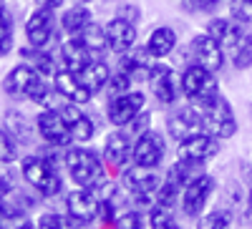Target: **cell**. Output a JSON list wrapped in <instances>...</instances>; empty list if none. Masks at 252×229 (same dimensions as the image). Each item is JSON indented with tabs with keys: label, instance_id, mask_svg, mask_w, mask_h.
<instances>
[{
	"label": "cell",
	"instance_id": "6da1fadb",
	"mask_svg": "<svg viewBox=\"0 0 252 229\" xmlns=\"http://www.w3.org/2000/svg\"><path fill=\"white\" fill-rule=\"evenodd\" d=\"M199 114V121H202V131L215 136L220 141L224 139H232L237 134V118H235V111H232V103H229L222 93L207 98L202 103H192Z\"/></svg>",
	"mask_w": 252,
	"mask_h": 229
},
{
	"label": "cell",
	"instance_id": "7a4b0ae2",
	"mask_svg": "<svg viewBox=\"0 0 252 229\" xmlns=\"http://www.w3.org/2000/svg\"><path fill=\"white\" fill-rule=\"evenodd\" d=\"M164 176L149 166H134L124 174V186L129 189L131 201L139 209H154L159 201V186H161Z\"/></svg>",
	"mask_w": 252,
	"mask_h": 229
},
{
	"label": "cell",
	"instance_id": "3957f363",
	"mask_svg": "<svg viewBox=\"0 0 252 229\" xmlns=\"http://www.w3.org/2000/svg\"><path fill=\"white\" fill-rule=\"evenodd\" d=\"M66 169L71 174V179L83 186V189H98L103 184V166L98 154H94L91 149H68L66 151Z\"/></svg>",
	"mask_w": 252,
	"mask_h": 229
},
{
	"label": "cell",
	"instance_id": "277c9868",
	"mask_svg": "<svg viewBox=\"0 0 252 229\" xmlns=\"http://www.w3.org/2000/svg\"><path fill=\"white\" fill-rule=\"evenodd\" d=\"M20 172H23V179L33 186V189L40 192V197H56L63 189L61 174L43 156H26L23 164H20Z\"/></svg>",
	"mask_w": 252,
	"mask_h": 229
},
{
	"label": "cell",
	"instance_id": "5b68a950",
	"mask_svg": "<svg viewBox=\"0 0 252 229\" xmlns=\"http://www.w3.org/2000/svg\"><path fill=\"white\" fill-rule=\"evenodd\" d=\"M182 93L192 103H202V101H207V98H212V96L220 93V83H217L212 71H207V68L192 63L182 73Z\"/></svg>",
	"mask_w": 252,
	"mask_h": 229
},
{
	"label": "cell",
	"instance_id": "8992f818",
	"mask_svg": "<svg viewBox=\"0 0 252 229\" xmlns=\"http://www.w3.org/2000/svg\"><path fill=\"white\" fill-rule=\"evenodd\" d=\"M35 126H38V134L46 139V143H53V146H63V149H68V143L73 141L68 121L63 118V116H61V111H56V109H46V111H40V114H38V118H35Z\"/></svg>",
	"mask_w": 252,
	"mask_h": 229
},
{
	"label": "cell",
	"instance_id": "52a82bcc",
	"mask_svg": "<svg viewBox=\"0 0 252 229\" xmlns=\"http://www.w3.org/2000/svg\"><path fill=\"white\" fill-rule=\"evenodd\" d=\"M215 179L209 176V174H202L197 179H192L187 186H184V192H182V209L187 217H199L202 209L207 206V201L212 199L215 194Z\"/></svg>",
	"mask_w": 252,
	"mask_h": 229
},
{
	"label": "cell",
	"instance_id": "ba28073f",
	"mask_svg": "<svg viewBox=\"0 0 252 229\" xmlns=\"http://www.w3.org/2000/svg\"><path fill=\"white\" fill-rule=\"evenodd\" d=\"M149 86L161 103H174L182 93V76L166 63H154L149 73Z\"/></svg>",
	"mask_w": 252,
	"mask_h": 229
},
{
	"label": "cell",
	"instance_id": "9c48e42d",
	"mask_svg": "<svg viewBox=\"0 0 252 229\" xmlns=\"http://www.w3.org/2000/svg\"><path fill=\"white\" fill-rule=\"evenodd\" d=\"M189 53H192V60H194L197 66L212 71V73H217L224 66V60H227L224 48L217 43L215 38H209L207 33L204 35H197L192 43H189Z\"/></svg>",
	"mask_w": 252,
	"mask_h": 229
},
{
	"label": "cell",
	"instance_id": "30bf717a",
	"mask_svg": "<svg viewBox=\"0 0 252 229\" xmlns=\"http://www.w3.org/2000/svg\"><path fill=\"white\" fill-rule=\"evenodd\" d=\"M177 154H179V159H184V161H197V164H204V161H209L212 156H217V154H220V139L209 136V134H204V131L192 134L189 139L179 141Z\"/></svg>",
	"mask_w": 252,
	"mask_h": 229
},
{
	"label": "cell",
	"instance_id": "8fae6325",
	"mask_svg": "<svg viewBox=\"0 0 252 229\" xmlns=\"http://www.w3.org/2000/svg\"><path fill=\"white\" fill-rule=\"evenodd\" d=\"M66 209H68V217L78 224H91L94 219H98V209H101V201L98 197L91 192V189H73L68 197H66Z\"/></svg>",
	"mask_w": 252,
	"mask_h": 229
},
{
	"label": "cell",
	"instance_id": "7c38bea8",
	"mask_svg": "<svg viewBox=\"0 0 252 229\" xmlns=\"http://www.w3.org/2000/svg\"><path fill=\"white\" fill-rule=\"evenodd\" d=\"M144 93L141 91H129L124 96H116L109 101V121L114 123V126H129V123L144 111Z\"/></svg>",
	"mask_w": 252,
	"mask_h": 229
},
{
	"label": "cell",
	"instance_id": "4fadbf2b",
	"mask_svg": "<svg viewBox=\"0 0 252 229\" xmlns=\"http://www.w3.org/2000/svg\"><path fill=\"white\" fill-rule=\"evenodd\" d=\"M136 166H149V169H157L164 159V136L159 131H146L136 139L134 143V154H131Z\"/></svg>",
	"mask_w": 252,
	"mask_h": 229
},
{
	"label": "cell",
	"instance_id": "5bb4252c",
	"mask_svg": "<svg viewBox=\"0 0 252 229\" xmlns=\"http://www.w3.org/2000/svg\"><path fill=\"white\" fill-rule=\"evenodd\" d=\"M157 63V58L152 56V51L146 46H139V48H129L126 53L119 56V71L126 73L131 81H139V78H146L149 81V73Z\"/></svg>",
	"mask_w": 252,
	"mask_h": 229
},
{
	"label": "cell",
	"instance_id": "9a60e30c",
	"mask_svg": "<svg viewBox=\"0 0 252 229\" xmlns=\"http://www.w3.org/2000/svg\"><path fill=\"white\" fill-rule=\"evenodd\" d=\"M53 28H56V20H53V10L51 8L33 10L31 18H28V23H26L28 46L31 48H46L48 40L53 38Z\"/></svg>",
	"mask_w": 252,
	"mask_h": 229
},
{
	"label": "cell",
	"instance_id": "2e32d148",
	"mask_svg": "<svg viewBox=\"0 0 252 229\" xmlns=\"http://www.w3.org/2000/svg\"><path fill=\"white\" fill-rule=\"evenodd\" d=\"M40 78V73L28 66V63H20L15 68H10V73L3 78V91L13 98H28L31 88L35 86V81Z\"/></svg>",
	"mask_w": 252,
	"mask_h": 229
},
{
	"label": "cell",
	"instance_id": "e0dca14e",
	"mask_svg": "<svg viewBox=\"0 0 252 229\" xmlns=\"http://www.w3.org/2000/svg\"><path fill=\"white\" fill-rule=\"evenodd\" d=\"M53 88L58 91L61 98L76 103V106L78 103H89L91 96H94L86 86H83V81L78 78V73H73V71H58L53 76Z\"/></svg>",
	"mask_w": 252,
	"mask_h": 229
},
{
	"label": "cell",
	"instance_id": "ac0fdd59",
	"mask_svg": "<svg viewBox=\"0 0 252 229\" xmlns=\"http://www.w3.org/2000/svg\"><path fill=\"white\" fill-rule=\"evenodd\" d=\"M106 43H109V51L114 53H126L134 43H136V26L124 20L121 15H116L114 20L106 23Z\"/></svg>",
	"mask_w": 252,
	"mask_h": 229
},
{
	"label": "cell",
	"instance_id": "d6986e66",
	"mask_svg": "<svg viewBox=\"0 0 252 229\" xmlns=\"http://www.w3.org/2000/svg\"><path fill=\"white\" fill-rule=\"evenodd\" d=\"M131 154H134V146L129 143V136H126V134H121V131H114V134H109L106 143H103V161H106V166H109V169H116V172H121L124 166L129 164Z\"/></svg>",
	"mask_w": 252,
	"mask_h": 229
},
{
	"label": "cell",
	"instance_id": "ffe728a7",
	"mask_svg": "<svg viewBox=\"0 0 252 229\" xmlns=\"http://www.w3.org/2000/svg\"><path fill=\"white\" fill-rule=\"evenodd\" d=\"M224 53L229 56V60H232V66L237 71H247L252 66V30L240 26L237 35L232 38V43L224 48Z\"/></svg>",
	"mask_w": 252,
	"mask_h": 229
},
{
	"label": "cell",
	"instance_id": "44dd1931",
	"mask_svg": "<svg viewBox=\"0 0 252 229\" xmlns=\"http://www.w3.org/2000/svg\"><path fill=\"white\" fill-rule=\"evenodd\" d=\"M166 129H169V134L177 139V141H184L189 139L192 134H199L202 131V121H199V114L194 106H187L182 109L179 114L169 116V121H166Z\"/></svg>",
	"mask_w": 252,
	"mask_h": 229
},
{
	"label": "cell",
	"instance_id": "7402d4cb",
	"mask_svg": "<svg viewBox=\"0 0 252 229\" xmlns=\"http://www.w3.org/2000/svg\"><path fill=\"white\" fill-rule=\"evenodd\" d=\"M61 60H63V68H66V71L81 73V71L94 60V56H91L86 48H83V43H81L78 38L71 35L66 43L61 46Z\"/></svg>",
	"mask_w": 252,
	"mask_h": 229
},
{
	"label": "cell",
	"instance_id": "603a6c76",
	"mask_svg": "<svg viewBox=\"0 0 252 229\" xmlns=\"http://www.w3.org/2000/svg\"><path fill=\"white\" fill-rule=\"evenodd\" d=\"M78 78L83 81V86H86L91 93H96V91H101V88H106V83H109V78H111V71H109V66L103 63V60L94 58L91 63L78 73Z\"/></svg>",
	"mask_w": 252,
	"mask_h": 229
},
{
	"label": "cell",
	"instance_id": "cb8c5ba5",
	"mask_svg": "<svg viewBox=\"0 0 252 229\" xmlns=\"http://www.w3.org/2000/svg\"><path fill=\"white\" fill-rule=\"evenodd\" d=\"M73 38H78L81 43H83V48H86L94 58H98L103 51L109 48V43H106V28H101L98 23H94V20L81 33H76Z\"/></svg>",
	"mask_w": 252,
	"mask_h": 229
},
{
	"label": "cell",
	"instance_id": "d4e9b609",
	"mask_svg": "<svg viewBox=\"0 0 252 229\" xmlns=\"http://www.w3.org/2000/svg\"><path fill=\"white\" fill-rule=\"evenodd\" d=\"M174 46H177V33H174L172 28H166V26L157 28V30L149 35V40H146V48L152 51L154 58L169 56V53L174 51Z\"/></svg>",
	"mask_w": 252,
	"mask_h": 229
},
{
	"label": "cell",
	"instance_id": "484cf974",
	"mask_svg": "<svg viewBox=\"0 0 252 229\" xmlns=\"http://www.w3.org/2000/svg\"><path fill=\"white\" fill-rule=\"evenodd\" d=\"M237 30H240V23H235L232 18H212L207 23V35L215 38L222 48H227L229 43H232V38L237 35Z\"/></svg>",
	"mask_w": 252,
	"mask_h": 229
},
{
	"label": "cell",
	"instance_id": "4316f807",
	"mask_svg": "<svg viewBox=\"0 0 252 229\" xmlns=\"http://www.w3.org/2000/svg\"><path fill=\"white\" fill-rule=\"evenodd\" d=\"M89 23H91V10L86 5H78V3L73 8H68L66 13H63V18H61V26H63V30H66L68 35L81 33Z\"/></svg>",
	"mask_w": 252,
	"mask_h": 229
},
{
	"label": "cell",
	"instance_id": "83f0119b",
	"mask_svg": "<svg viewBox=\"0 0 252 229\" xmlns=\"http://www.w3.org/2000/svg\"><path fill=\"white\" fill-rule=\"evenodd\" d=\"M13 51V18L0 0V56H8Z\"/></svg>",
	"mask_w": 252,
	"mask_h": 229
},
{
	"label": "cell",
	"instance_id": "f1b7e54d",
	"mask_svg": "<svg viewBox=\"0 0 252 229\" xmlns=\"http://www.w3.org/2000/svg\"><path fill=\"white\" fill-rule=\"evenodd\" d=\"M71 136H73V141H78V143H86V141H91L94 139V121L86 116V114H78L71 123Z\"/></svg>",
	"mask_w": 252,
	"mask_h": 229
},
{
	"label": "cell",
	"instance_id": "f546056e",
	"mask_svg": "<svg viewBox=\"0 0 252 229\" xmlns=\"http://www.w3.org/2000/svg\"><path fill=\"white\" fill-rule=\"evenodd\" d=\"M28 56H31V63H28V66H33L40 76H56V73H58V71H56V60H53L43 48H33Z\"/></svg>",
	"mask_w": 252,
	"mask_h": 229
},
{
	"label": "cell",
	"instance_id": "4dcf8cb0",
	"mask_svg": "<svg viewBox=\"0 0 252 229\" xmlns=\"http://www.w3.org/2000/svg\"><path fill=\"white\" fill-rule=\"evenodd\" d=\"M229 227H232V214L224 212V209L204 214L197 224V229H229Z\"/></svg>",
	"mask_w": 252,
	"mask_h": 229
},
{
	"label": "cell",
	"instance_id": "1f68e13d",
	"mask_svg": "<svg viewBox=\"0 0 252 229\" xmlns=\"http://www.w3.org/2000/svg\"><path fill=\"white\" fill-rule=\"evenodd\" d=\"M18 141L10 131L0 129V164H13L18 161Z\"/></svg>",
	"mask_w": 252,
	"mask_h": 229
},
{
	"label": "cell",
	"instance_id": "d6a6232c",
	"mask_svg": "<svg viewBox=\"0 0 252 229\" xmlns=\"http://www.w3.org/2000/svg\"><path fill=\"white\" fill-rule=\"evenodd\" d=\"M149 227L152 229H182L179 222L174 219V214L164 206H154L152 214H149Z\"/></svg>",
	"mask_w": 252,
	"mask_h": 229
},
{
	"label": "cell",
	"instance_id": "836d02e7",
	"mask_svg": "<svg viewBox=\"0 0 252 229\" xmlns=\"http://www.w3.org/2000/svg\"><path fill=\"white\" fill-rule=\"evenodd\" d=\"M35 227L38 229H76L78 222H71L68 217H63L58 212H46V214H40Z\"/></svg>",
	"mask_w": 252,
	"mask_h": 229
},
{
	"label": "cell",
	"instance_id": "e575fe53",
	"mask_svg": "<svg viewBox=\"0 0 252 229\" xmlns=\"http://www.w3.org/2000/svg\"><path fill=\"white\" fill-rule=\"evenodd\" d=\"M229 18L240 26H252V0H232Z\"/></svg>",
	"mask_w": 252,
	"mask_h": 229
},
{
	"label": "cell",
	"instance_id": "d590c367",
	"mask_svg": "<svg viewBox=\"0 0 252 229\" xmlns=\"http://www.w3.org/2000/svg\"><path fill=\"white\" fill-rule=\"evenodd\" d=\"M129 86H131V78L126 73H121V71H116V73H111V78L106 83V91H109L111 98H116V96L129 93Z\"/></svg>",
	"mask_w": 252,
	"mask_h": 229
},
{
	"label": "cell",
	"instance_id": "8d00e7d4",
	"mask_svg": "<svg viewBox=\"0 0 252 229\" xmlns=\"http://www.w3.org/2000/svg\"><path fill=\"white\" fill-rule=\"evenodd\" d=\"M114 229H144V219L139 212H121L114 219Z\"/></svg>",
	"mask_w": 252,
	"mask_h": 229
},
{
	"label": "cell",
	"instance_id": "74e56055",
	"mask_svg": "<svg viewBox=\"0 0 252 229\" xmlns=\"http://www.w3.org/2000/svg\"><path fill=\"white\" fill-rule=\"evenodd\" d=\"M149 123H152V114H149V111H141V114L129 123V126H131V131H134V134H139V136H141V134L149 131Z\"/></svg>",
	"mask_w": 252,
	"mask_h": 229
},
{
	"label": "cell",
	"instance_id": "f35d334b",
	"mask_svg": "<svg viewBox=\"0 0 252 229\" xmlns=\"http://www.w3.org/2000/svg\"><path fill=\"white\" fill-rule=\"evenodd\" d=\"M13 192V179L5 169H0V199H5Z\"/></svg>",
	"mask_w": 252,
	"mask_h": 229
},
{
	"label": "cell",
	"instance_id": "ab89813d",
	"mask_svg": "<svg viewBox=\"0 0 252 229\" xmlns=\"http://www.w3.org/2000/svg\"><path fill=\"white\" fill-rule=\"evenodd\" d=\"M119 15H121L124 20H129V23H134V26H136V20L141 18V13H139L136 5H124V8L119 10Z\"/></svg>",
	"mask_w": 252,
	"mask_h": 229
},
{
	"label": "cell",
	"instance_id": "60d3db41",
	"mask_svg": "<svg viewBox=\"0 0 252 229\" xmlns=\"http://www.w3.org/2000/svg\"><path fill=\"white\" fill-rule=\"evenodd\" d=\"M189 3H192L194 10H215L222 0H189Z\"/></svg>",
	"mask_w": 252,
	"mask_h": 229
},
{
	"label": "cell",
	"instance_id": "b9f144b4",
	"mask_svg": "<svg viewBox=\"0 0 252 229\" xmlns=\"http://www.w3.org/2000/svg\"><path fill=\"white\" fill-rule=\"evenodd\" d=\"M33 3H35L38 8H51V10H53V8H58V5L63 3V0H33Z\"/></svg>",
	"mask_w": 252,
	"mask_h": 229
},
{
	"label": "cell",
	"instance_id": "7bdbcfd3",
	"mask_svg": "<svg viewBox=\"0 0 252 229\" xmlns=\"http://www.w3.org/2000/svg\"><path fill=\"white\" fill-rule=\"evenodd\" d=\"M13 229H38V227L31 224V222H23V224H18V227H13Z\"/></svg>",
	"mask_w": 252,
	"mask_h": 229
},
{
	"label": "cell",
	"instance_id": "ee69618b",
	"mask_svg": "<svg viewBox=\"0 0 252 229\" xmlns=\"http://www.w3.org/2000/svg\"><path fill=\"white\" fill-rule=\"evenodd\" d=\"M247 206H250V212H252V189H250V197H247Z\"/></svg>",
	"mask_w": 252,
	"mask_h": 229
},
{
	"label": "cell",
	"instance_id": "f6af8a7d",
	"mask_svg": "<svg viewBox=\"0 0 252 229\" xmlns=\"http://www.w3.org/2000/svg\"><path fill=\"white\" fill-rule=\"evenodd\" d=\"M76 3H78V5H86V3H89V0H76Z\"/></svg>",
	"mask_w": 252,
	"mask_h": 229
},
{
	"label": "cell",
	"instance_id": "bcb514c9",
	"mask_svg": "<svg viewBox=\"0 0 252 229\" xmlns=\"http://www.w3.org/2000/svg\"><path fill=\"white\" fill-rule=\"evenodd\" d=\"M76 229H81V224H78V227H76Z\"/></svg>",
	"mask_w": 252,
	"mask_h": 229
}]
</instances>
